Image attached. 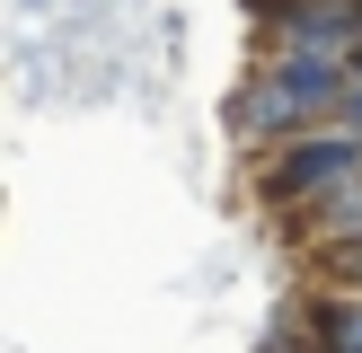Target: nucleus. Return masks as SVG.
Wrapping results in <instances>:
<instances>
[{
    "label": "nucleus",
    "mask_w": 362,
    "mask_h": 353,
    "mask_svg": "<svg viewBox=\"0 0 362 353\" xmlns=\"http://www.w3.org/2000/svg\"><path fill=\"white\" fill-rule=\"evenodd\" d=\"M345 106H354V62H327V53H257V71L230 97V133L274 150L292 133L345 124Z\"/></svg>",
    "instance_id": "f257e3e1"
},
{
    "label": "nucleus",
    "mask_w": 362,
    "mask_h": 353,
    "mask_svg": "<svg viewBox=\"0 0 362 353\" xmlns=\"http://www.w3.org/2000/svg\"><path fill=\"white\" fill-rule=\"evenodd\" d=\"M345 186H362V124H318V133H292L257 159V203L283 212V221L318 212Z\"/></svg>",
    "instance_id": "f03ea898"
},
{
    "label": "nucleus",
    "mask_w": 362,
    "mask_h": 353,
    "mask_svg": "<svg viewBox=\"0 0 362 353\" xmlns=\"http://www.w3.org/2000/svg\"><path fill=\"white\" fill-rule=\"evenodd\" d=\"M310 353H362V292H310Z\"/></svg>",
    "instance_id": "7ed1b4c3"
},
{
    "label": "nucleus",
    "mask_w": 362,
    "mask_h": 353,
    "mask_svg": "<svg viewBox=\"0 0 362 353\" xmlns=\"http://www.w3.org/2000/svg\"><path fill=\"white\" fill-rule=\"evenodd\" d=\"M327 274H336V282H354V292H362V247H345V256H327Z\"/></svg>",
    "instance_id": "20e7f679"
},
{
    "label": "nucleus",
    "mask_w": 362,
    "mask_h": 353,
    "mask_svg": "<svg viewBox=\"0 0 362 353\" xmlns=\"http://www.w3.org/2000/svg\"><path fill=\"white\" fill-rule=\"evenodd\" d=\"M354 71H362V44H354Z\"/></svg>",
    "instance_id": "39448f33"
}]
</instances>
